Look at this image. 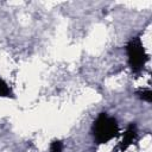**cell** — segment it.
<instances>
[{
    "label": "cell",
    "instance_id": "6da1fadb",
    "mask_svg": "<svg viewBox=\"0 0 152 152\" xmlns=\"http://www.w3.org/2000/svg\"><path fill=\"white\" fill-rule=\"evenodd\" d=\"M91 132L97 144H106L119 134L118 121L107 113H100L93 122Z\"/></svg>",
    "mask_w": 152,
    "mask_h": 152
},
{
    "label": "cell",
    "instance_id": "7a4b0ae2",
    "mask_svg": "<svg viewBox=\"0 0 152 152\" xmlns=\"http://www.w3.org/2000/svg\"><path fill=\"white\" fill-rule=\"evenodd\" d=\"M126 52L128 57V64L132 71L140 72L144 69L146 62L148 61V56L141 43V39L139 37L132 38L126 45Z\"/></svg>",
    "mask_w": 152,
    "mask_h": 152
},
{
    "label": "cell",
    "instance_id": "8992f818",
    "mask_svg": "<svg viewBox=\"0 0 152 152\" xmlns=\"http://www.w3.org/2000/svg\"><path fill=\"white\" fill-rule=\"evenodd\" d=\"M138 95H139V97H140L141 100H144V101L151 102V100H152V93H151L150 89H144L142 91H139Z\"/></svg>",
    "mask_w": 152,
    "mask_h": 152
},
{
    "label": "cell",
    "instance_id": "3957f363",
    "mask_svg": "<svg viewBox=\"0 0 152 152\" xmlns=\"http://www.w3.org/2000/svg\"><path fill=\"white\" fill-rule=\"evenodd\" d=\"M137 135H138L137 126L134 124H131L124 133V137H122V140H121V144H120L121 151H125L127 147H129L133 144V141L137 139Z\"/></svg>",
    "mask_w": 152,
    "mask_h": 152
},
{
    "label": "cell",
    "instance_id": "5b68a950",
    "mask_svg": "<svg viewBox=\"0 0 152 152\" xmlns=\"http://www.w3.org/2000/svg\"><path fill=\"white\" fill-rule=\"evenodd\" d=\"M63 151V142L59 140H55L50 145V152H62Z\"/></svg>",
    "mask_w": 152,
    "mask_h": 152
},
{
    "label": "cell",
    "instance_id": "277c9868",
    "mask_svg": "<svg viewBox=\"0 0 152 152\" xmlns=\"http://www.w3.org/2000/svg\"><path fill=\"white\" fill-rule=\"evenodd\" d=\"M12 95V91H11V88L8 87V84L2 80L0 78V96L2 97H8Z\"/></svg>",
    "mask_w": 152,
    "mask_h": 152
}]
</instances>
